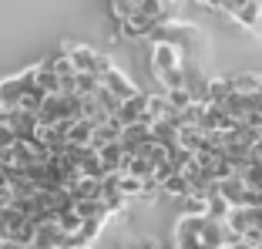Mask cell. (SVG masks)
<instances>
[{"label":"cell","mask_w":262,"mask_h":249,"mask_svg":"<svg viewBox=\"0 0 262 249\" xmlns=\"http://www.w3.org/2000/svg\"><path fill=\"white\" fill-rule=\"evenodd\" d=\"M232 91L235 94H259L262 91V74H235L232 78Z\"/></svg>","instance_id":"cell-16"},{"label":"cell","mask_w":262,"mask_h":249,"mask_svg":"<svg viewBox=\"0 0 262 249\" xmlns=\"http://www.w3.org/2000/svg\"><path fill=\"white\" fill-rule=\"evenodd\" d=\"M148 138H155L151 135V121H135V125H124V135H121V145L128 148V152H135L138 145H145Z\"/></svg>","instance_id":"cell-10"},{"label":"cell","mask_w":262,"mask_h":249,"mask_svg":"<svg viewBox=\"0 0 262 249\" xmlns=\"http://www.w3.org/2000/svg\"><path fill=\"white\" fill-rule=\"evenodd\" d=\"M101 85L108 88V91H115L121 101H124V98H131V94H138V85H135V81H131L124 71H118V68H111L108 74L101 78Z\"/></svg>","instance_id":"cell-8"},{"label":"cell","mask_w":262,"mask_h":249,"mask_svg":"<svg viewBox=\"0 0 262 249\" xmlns=\"http://www.w3.org/2000/svg\"><path fill=\"white\" fill-rule=\"evenodd\" d=\"M165 94H168V101H171V108H175V111H185L188 105L195 101V94L188 91V85L185 88H171V91H165Z\"/></svg>","instance_id":"cell-19"},{"label":"cell","mask_w":262,"mask_h":249,"mask_svg":"<svg viewBox=\"0 0 262 249\" xmlns=\"http://www.w3.org/2000/svg\"><path fill=\"white\" fill-rule=\"evenodd\" d=\"M91 138H94V125L88 118L68 121V128H64V141L68 145H91Z\"/></svg>","instance_id":"cell-13"},{"label":"cell","mask_w":262,"mask_h":249,"mask_svg":"<svg viewBox=\"0 0 262 249\" xmlns=\"http://www.w3.org/2000/svg\"><path fill=\"white\" fill-rule=\"evenodd\" d=\"M74 85H77V94H94L101 88V74H94V71H77Z\"/></svg>","instance_id":"cell-17"},{"label":"cell","mask_w":262,"mask_h":249,"mask_svg":"<svg viewBox=\"0 0 262 249\" xmlns=\"http://www.w3.org/2000/svg\"><path fill=\"white\" fill-rule=\"evenodd\" d=\"M14 141H17L14 128H10V125H0V148H10Z\"/></svg>","instance_id":"cell-23"},{"label":"cell","mask_w":262,"mask_h":249,"mask_svg":"<svg viewBox=\"0 0 262 249\" xmlns=\"http://www.w3.org/2000/svg\"><path fill=\"white\" fill-rule=\"evenodd\" d=\"M128 249H162V246H158V239H138V242H131Z\"/></svg>","instance_id":"cell-24"},{"label":"cell","mask_w":262,"mask_h":249,"mask_svg":"<svg viewBox=\"0 0 262 249\" xmlns=\"http://www.w3.org/2000/svg\"><path fill=\"white\" fill-rule=\"evenodd\" d=\"M148 121H178V111L171 108L168 94L158 91V94H148Z\"/></svg>","instance_id":"cell-7"},{"label":"cell","mask_w":262,"mask_h":249,"mask_svg":"<svg viewBox=\"0 0 262 249\" xmlns=\"http://www.w3.org/2000/svg\"><path fill=\"white\" fill-rule=\"evenodd\" d=\"M57 222H61L64 233H81V226H84V219L77 216V209H64L61 216H57Z\"/></svg>","instance_id":"cell-20"},{"label":"cell","mask_w":262,"mask_h":249,"mask_svg":"<svg viewBox=\"0 0 262 249\" xmlns=\"http://www.w3.org/2000/svg\"><path fill=\"white\" fill-rule=\"evenodd\" d=\"M121 135H124V125L118 121V118H111V121H104V125H94L91 148H104V145H111V141H121Z\"/></svg>","instance_id":"cell-11"},{"label":"cell","mask_w":262,"mask_h":249,"mask_svg":"<svg viewBox=\"0 0 262 249\" xmlns=\"http://www.w3.org/2000/svg\"><path fill=\"white\" fill-rule=\"evenodd\" d=\"M202 222H205V216L182 212V219L175 222V249H205V242H202Z\"/></svg>","instance_id":"cell-2"},{"label":"cell","mask_w":262,"mask_h":249,"mask_svg":"<svg viewBox=\"0 0 262 249\" xmlns=\"http://www.w3.org/2000/svg\"><path fill=\"white\" fill-rule=\"evenodd\" d=\"M118 121L121 125H135V121H145L148 118V94H131V98H124L121 108H118Z\"/></svg>","instance_id":"cell-6"},{"label":"cell","mask_w":262,"mask_h":249,"mask_svg":"<svg viewBox=\"0 0 262 249\" xmlns=\"http://www.w3.org/2000/svg\"><path fill=\"white\" fill-rule=\"evenodd\" d=\"M232 94V78H208L205 85V101L208 105H222Z\"/></svg>","instance_id":"cell-15"},{"label":"cell","mask_w":262,"mask_h":249,"mask_svg":"<svg viewBox=\"0 0 262 249\" xmlns=\"http://www.w3.org/2000/svg\"><path fill=\"white\" fill-rule=\"evenodd\" d=\"M165 4H168V7H175V4H178V0H165Z\"/></svg>","instance_id":"cell-27"},{"label":"cell","mask_w":262,"mask_h":249,"mask_svg":"<svg viewBox=\"0 0 262 249\" xmlns=\"http://www.w3.org/2000/svg\"><path fill=\"white\" fill-rule=\"evenodd\" d=\"M195 4H199V7H208V10H219V7H222V0H195Z\"/></svg>","instance_id":"cell-25"},{"label":"cell","mask_w":262,"mask_h":249,"mask_svg":"<svg viewBox=\"0 0 262 249\" xmlns=\"http://www.w3.org/2000/svg\"><path fill=\"white\" fill-rule=\"evenodd\" d=\"M225 249H259V246H252V242H246V239H239V242H232V246H225Z\"/></svg>","instance_id":"cell-26"},{"label":"cell","mask_w":262,"mask_h":249,"mask_svg":"<svg viewBox=\"0 0 262 249\" xmlns=\"http://www.w3.org/2000/svg\"><path fill=\"white\" fill-rule=\"evenodd\" d=\"M64 51H68V57L74 61L77 71H94V74H98V57L101 54L94 51V47H88V44H68Z\"/></svg>","instance_id":"cell-9"},{"label":"cell","mask_w":262,"mask_h":249,"mask_svg":"<svg viewBox=\"0 0 262 249\" xmlns=\"http://www.w3.org/2000/svg\"><path fill=\"white\" fill-rule=\"evenodd\" d=\"M182 212H188V216H208V195H185L182 199Z\"/></svg>","instance_id":"cell-18"},{"label":"cell","mask_w":262,"mask_h":249,"mask_svg":"<svg viewBox=\"0 0 262 249\" xmlns=\"http://www.w3.org/2000/svg\"><path fill=\"white\" fill-rule=\"evenodd\" d=\"M135 10H138L135 0H111V17H115V20H128Z\"/></svg>","instance_id":"cell-21"},{"label":"cell","mask_w":262,"mask_h":249,"mask_svg":"<svg viewBox=\"0 0 262 249\" xmlns=\"http://www.w3.org/2000/svg\"><path fill=\"white\" fill-rule=\"evenodd\" d=\"M81 249H94V246H81Z\"/></svg>","instance_id":"cell-28"},{"label":"cell","mask_w":262,"mask_h":249,"mask_svg":"<svg viewBox=\"0 0 262 249\" xmlns=\"http://www.w3.org/2000/svg\"><path fill=\"white\" fill-rule=\"evenodd\" d=\"M246 4H249V0H222V7H219V10H222V14H229L232 20H235V14H239Z\"/></svg>","instance_id":"cell-22"},{"label":"cell","mask_w":262,"mask_h":249,"mask_svg":"<svg viewBox=\"0 0 262 249\" xmlns=\"http://www.w3.org/2000/svg\"><path fill=\"white\" fill-rule=\"evenodd\" d=\"M34 85H37L40 91H47V94H57V91H61V74L54 71L51 61H44V64L34 68Z\"/></svg>","instance_id":"cell-12"},{"label":"cell","mask_w":262,"mask_h":249,"mask_svg":"<svg viewBox=\"0 0 262 249\" xmlns=\"http://www.w3.org/2000/svg\"><path fill=\"white\" fill-rule=\"evenodd\" d=\"M185 64L182 47L171 44V40H151V74H162V71H175Z\"/></svg>","instance_id":"cell-4"},{"label":"cell","mask_w":262,"mask_h":249,"mask_svg":"<svg viewBox=\"0 0 262 249\" xmlns=\"http://www.w3.org/2000/svg\"><path fill=\"white\" fill-rule=\"evenodd\" d=\"M31 88H34V68L4 78V81H0V105H4V108H20L24 94L31 91Z\"/></svg>","instance_id":"cell-1"},{"label":"cell","mask_w":262,"mask_h":249,"mask_svg":"<svg viewBox=\"0 0 262 249\" xmlns=\"http://www.w3.org/2000/svg\"><path fill=\"white\" fill-rule=\"evenodd\" d=\"M158 24H162L158 17L145 14V10H135L128 20H121V34H124V40H141V37H151Z\"/></svg>","instance_id":"cell-5"},{"label":"cell","mask_w":262,"mask_h":249,"mask_svg":"<svg viewBox=\"0 0 262 249\" xmlns=\"http://www.w3.org/2000/svg\"><path fill=\"white\" fill-rule=\"evenodd\" d=\"M31 249H71L68 246V233L61 229L57 219H40L34 226V242Z\"/></svg>","instance_id":"cell-3"},{"label":"cell","mask_w":262,"mask_h":249,"mask_svg":"<svg viewBox=\"0 0 262 249\" xmlns=\"http://www.w3.org/2000/svg\"><path fill=\"white\" fill-rule=\"evenodd\" d=\"M162 195H168V199H185V195H192V185H188V179L182 172H171L168 179L162 182Z\"/></svg>","instance_id":"cell-14"}]
</instances>
